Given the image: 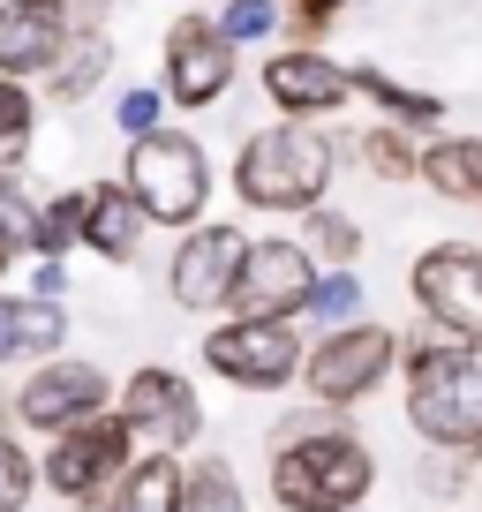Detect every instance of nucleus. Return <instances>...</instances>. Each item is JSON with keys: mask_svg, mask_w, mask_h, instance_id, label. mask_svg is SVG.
I'll use <instances>...</instances> for the list:
<instances>
[{"mask_svg": "<svg viewBox=\"0 0 482 512\" xmlns=\"http://www.w3.org/2000/svg\"><path fill=\"white\" fill-rule=\"evenodd\" d=\"M332 166H339L332 136H324L317 121H287V113H279L272 128L241 136L234 196L249 211H317L324 189H332Z\"/></svg>", "mask_w": 482, "mask_h": 512, "instance_id": "obj_1", "label": "nucleus"}, {"mask_svg": "<svg viewBox=\"0 0 482 512\" xmlns=\"http://www.w3.org/2000/svg\"><path fill=\"white\" fill-rule=\"evenodd\" d=\"M407 422L445 452H482V362L445 339H407Z\"/></svg>", "mask_w": 482, "mask_h": 512, "instance_id": "obj_2", "label": "nucleus"}, {"mask_svg": "<svg viewBox=\"0 0 482 512\" xmlns=\"http://www.w3.org/2000/svg\"><path fill=\"white\" fill-rule=\"evenodd\" d=\"M370 482H377L370 445L347 437V430H332V422L287 437V445L272 452V497L287 512H354L370 497Z\"/></svg>", "mask_w": 482, "mask_h": 512, "instance_id": "obj_3", "label": "nucleus"}, {"mask_svg": "<svg viewBox=\"0 0 482 512\" xmlns=\"http://www.w3.org/2000/svg\"><path fill=\"white\" fill-rule=\"evenodd\" d=\"M121 181L136 189V204H144L151 226H174V234L204 226V204H211V159H204V144H196V136H181V128L129 136V166H121Z\"/></svg>", "mask_w": 482, "mask_h": 512, "instance_id": "obj_4", "label": "nucleus"}, {"mask_svg": "<svg viewBox=\"0 0 482 512\" xmlns=\"http://www.w3.org/2000/svg\"><path fill=\"white\" fill-rule=\"evenodd\" d=\"M392 362H400V332L370 324V317L362 324L347 317L302 354V384H309V400H324V407H354L362 392H377L392 377Z\"/></svg>", "mask_w": 482, "mask_h": 512, "instance_id": "obj_5", "label": "nucleus"}, {"mask_svg": "<svg viewBox=\"0 0 482 512\" xmlns=\"http://www.w3.org/2000/svg\"><path fill=\"white\" fill-rule=\"evenodd\" d=\"M129 452H136V430L106 407V415H83L68 430H53V452L38 460V475H46L53 497H106L129 475Z\"/></svg>", "mask_w": 482, "mask_h": 512, "instance_id": "obj_6", "label": "nucleus"}, {"mask_svg": "<svg viewBox=\"0 0 482 512\" xmlns=\"http://www.w3.org/2000/svg\"><path fill=\"white\" fill-rule=\"evenodd\" d=\"M211 377L241 384V392H279V384L302 369V324L294 317H226L204 339Z\"/></svg>", "mask_w": 482, "mask_h": 512, "instance_id": "obj_7", "label": "nucleus"}, {"mask_svg": "<svg viewBox=\"0 0 482 512\" xmlns=\"http://www.w3.org/2000/svg\"><path fill=\"white\" fill-rule=\"evenodd\" d=\"M407 287H415V309L430 324H445L452 339L482 347V249H467V241H437V249L415 256Z\"/></svg>", "mask_w": 482, "mask_h": 512, "instance_id": "obj_8", "label": "nucleus"}, {"mask_svg": "<svg viewBox=\"0 0 482 512\" xmlns=\"http://www.w3.org/2000/svg\"><path fill=\"white\" fill-rule=\"evenodd\" d=\"M241 256H249V241H241V226H189V234L174 241V264H166V294H174V309H189V317H211V309L234 302V279H241Z\"/></svg>", "mask_w": 482, "mask_h": 512, "instance_id": "obj_9", "label": "nucleus"}, {"mask_svg": "<svg viewBox=\"0 0 482 512\" xmlns=\"http://www.w3.org/2000/svg\"><path fill=\"white\" fill-rule=\"evenodd\" d=\"M309 279H317V249H309V241H287V234L249 241L226 309H234V317H302Z\"/></svg>", "mask_w": 482, "mask_h": 512, "instance_id": "obj_10", "label": "nucleus"}, {"mask_svg": "<svg viewBox=\"0 0 482 512\" xmlns=\"http://www.w3.org/2000/svg\"><path fill=\"white\" fill-rule=\"evenodd\" d=\"M113 415L129 422L136 437H144L151 452H181L196 445V430H204V407H196V384L181 377V369H136L121 392H113Z\"/></svg>", "mask_w": 482, "mask_h": 512, "instance_id": "obj_11", "label": "nucleus"}, {"mask_svg": "<svg viewBox=\"0 0 482 512\" xmlns=\"http://www.w3.org/2000/svg\"><path fill=\"white\" fill-rule=\"evenodd\" d=\"M113 407V384L98 362H83V354H46L38 362V377L16 392V422H31V430H68V422L83 415H106Z\"/></svg>", "mask_w": 482, "mask_h": 512, "instance_id": "obj_12", "label": "nucleus"}, {"mask_svg": "<svg viewBox=\"0 0 482 512\" xmlns=\"http://www.w3.org/2000/svg\"><path fill=\"white\" fill-rule=\"evenodd\" d=\"M234 61H241V53L219 38L211 16H174V23H166V98H174L181 113L219 106L226 83H234Z\"/></svg>", "mask_w": 482, "mask_h": 512, "instance_id": "obj_13", "label": "nucleus"}, {"mask_svg": "<svg viewBox=\"0 0 482 512\" xmlns=\"http://www.w3.org/2000/svg\"><path fill=\"white\" fill-rule=\"evenodd\" d=\"M264 98H272L287 121H324L354 98V68H339L332 53L317 46H287L264 61Z\"/></svg>", "mask_w": 482, "mask_h": 512, "instance_id": "obj_14", "label": "nucleus"}, {"mask_svg": "<svg viewBox=\"0 0 482 512\" xmlns=\"http://www.w3.org/2000/svg\"><path fill=\"white\" fill-rule=\"evenodd\" d=\"M68 31H76V16H68V0H0V76H46L53 61H61Z\"/></svg>", "mask_w": 482, "mask_h": 512, "instance_id": "obj_15", "label": "nucleus"}, {"mask_svg": "<svg viewBox=\"0 0 482 512\" xmlns=\"http://www.w3.org/2000/svg\"><path fill=\"white\" fill-rule=\"evenodd\" d=\"M144 204H136L129 181H98L91 189V211H83V249H98L106 264H129L144 249Z\"/></svg>", "mask_w": 482, "mask_h": 512, "instance_id": "obj_16", "label": "nucleus"}, {"mask_svg": "<svg viewBox=\"0 0 482 512\" xmlns=\"http://www.w3.org/2000/svg\"><path fill=\"white\" fill-rule=\"evenodd\" d=\"M68 339V309L46 294H0V369L31 362V354H61Z\"/></svg>", "mask_w": 482, "mask_h": 512, "instance_id": "obj_17", "label": "nucleus"}, {"mask_svg": "<svg viewBox=\"0 0 482 512\" xmlns=\"http://www.w3.org/2000/svg\"><path fill=\"white\" fill-rule=\"evenodd\" d=\"M106 68H113L106 23H98V16H76V31H68L61 61L46 68V83H53V98H61V106H76V98H91L98 83H106Z\"/></svg>", "mask_w": 482, "mask_h": 512, "instance_id": "obj_18", "label": "nucleus"}, {"mask_svg": "<svg viewBox=\"0 0 482 512\" xmlns=\"http://www.w3.org/2000/svg\"><path fill=\"white\" fill-rule=\"evenodd\" d=\"M422 189H437L445 204H482V136L422 144Z\"/></svg>", "mask_w": 482, "mask_h": 512, "instance_id": "obj_19", "label": "nucleus"}, {"mask_svg": "<svg viewBox=\"0 0 482 512\" xmlns=\"http://www.w3.org/2000/svg\"><path fill=\"white\" fill-rule=\"evenodd\" d=\"M98 512H181V452H151L106 490Z\"/></svg>", "mask_w": 482, "mask_h": 512, "instance_id": "obj_20", "label": "nucleus"}, {"mask_svg": "<svg viewBox=\"0 0 482 512\" xmlns=\"http://www.w3.org/2000/svg\"><path fill=\"white\" fill-rule=\"evenodd\" d=\"M354 98H377L385 121H400V128H445V98H430V91H415V83L385 76L377 61L354 68Z\"/></svg>", "mask_w": 482, "mask_h": 512, "instance_id": "obj_21", "label": "nucleus"}, {"mask_svg": "<svg viewBox=\"0 0 482 512\" xmlns=\"http://www.w3.org/2000/svg\"><path fill=\"white\" fill-rule=\"evenodd\" d=\"M347 151L362 166H370L377 181H422V144L407 136L400 121H385V128H362V136H347Z\"/></svg>", "mask_w": 482, "mask_h": 512, "instance_id": "obj_22", "label": "nucleus"}, {"mask_svg": "<svg viewBox=\"0 0 482 512\" xmlns=\"http://www.w3.org/2000/svg\"><path fill=\"white\" fill-rule=\"evenodd\" d=\"M83 211H91V189H61L53 204H38L31 249H38V256H68V249H83Z\"/></svg>", "mask_w": 482, "mask_h": 512, "instance_id": "obj_23", "label": "nucleus"}, {"mask_svg": "<svg viewBox=\"0 0 482 512\" xmlns=\"http://www.w3.org/2000/svg\"><path fill=\"white\" fill-rule=\"evenodd\" d=\"M31 128H38V106L16 76H0V174H16L31 159Z\"/></svg>", "mask_w": 482, "mask_h": 512, "instance_id": "obj_24", "label": "nucleus"}, {"mask_svg": "<svg viewBox=\"0 0 482 512\" xmlns=\"http://www.w3.org/2000/svg\"><path fill=\"white\" fill-rule=\"evenodd\" d=\"M181 512H249V490H241L219 460H196L189 475H181Z\"/></svg>", "mask_w": 482, "mask_h": 512, "instance_id": "obj_25", "label": "nucleus"}, {"mask_svg": "<svg viewBox=\"0 0 482 512\" xmlns=\"http://www.w3.org/2000/svg\"><path fill=\"white\" fill-rule=\"evenodd\" d=\"M354 309H362V279H354V264H332V272H317V279H309V302H302V317L347 324Z\"/></svg>", "mask_w": 482, "mask_h": 512, "instance_id": "obj_26", "label": "nucleus"}, {"mask_svg": "<svg viewBox=\"0 0 482 512\" xmlns=\"http://www.w3.org/2000/svg\"><path fill=\"white\" fill-rule=\"evenodd\" d=\"M211 23H219V38L241 53V46H257V38H272V31H279V0H226Z\"/></svg>", "mask_w": 482, "mask_h": 512, "instance_id": "obj_27", "label": "nucleus"}, {"mask_svg": "<svg viewBox=\"0 0 482 512\" xmlns=\"http://www.w3.org/2000/svg\"><path fill=\"white\" fill-rule=\"evenodd\" d=\"M309 249H317L324 264H354V256H362V226H354L347 211L317 204V211H309Z\"/></svg>", "mask_w": 482, "mask_h": 512, "instance_id": "obj_28", "label": "nucleus"}, {"mask_svg": "<svg viewBox=\"0 0 482 512\" xmlns=\"http://www.w3.org/2000/svg\"><path fill=\"white\" fill-rule=\"evenodd\" d=\"M31 490H38V460L16 445V430L0 422V512H23Z\"/></svg>", "mask_w": 482, "mask_h": 512, "instance_id": "obj_29", "label": "nucleus"}, {"mask_svg": "<svg viewBox=\"0 0 482 512\" xmlns=\"http://www.w3.org/2000/svg\"><path fill=\"white\" fill-rule=\"evenodd\" d=\"M166 106H174L166 83H136V91L113 98V128H121V136H151V128H166Z\"/></svg>", "mask_w": 482, "mask_h": 512, "instance_id": "obj_30", "label": "nucleus"}, {"mask_svg": "<svg viewBox=\"0 0 482 512\" xmlns=\"http://www.w3.org/2000/svg\"><path fill=\"white\" fill-rule=\"evenodd\" d=\"M31 226H38V204L16 189V181H0V249H8V256L31 249Z\"/></svg>", "mask_w": 482, "mask_h": 512, "instance_id": "obj_31", "label": "nucleus"}, {"mask_svg": "<svg viewBox=\"0 0 482 512\" xmlns=\"http://www.w3.org/2000/svg\"><path fill=\"white\" fill-rule=\"evenodd\" d=\"M339 16H347V0H279V23H287L302 46H309V38H324Z\"/></svg>", "mask_w": 482, "mask_h": 512, "instance_id": "obj_32", "label": "nucleus"}, {"mask_svg": "<svg viewBox=\"0 0 482 512\" xmlns=\"http://www.w3.org/2000/svg\"><path fill=\"white\" fill-rule=\"evenodd\" d=\"M31 294L61 302V294H68V256H38V272H31Z\"/></svg>", "mask_w": 482, "mask_h": 512, "instance_id": "obj_33", "label": "nucleus"}, {"mask_svg": "<svg viewBox=\"0 0 482 512\" xmlns=\"http://www.w3.org/2000/svg\"><path fill=\"white\" fill-rule=\"evenodd\" d=\"M0 279H8V249H0Z\"/></svg>", "mask_w": 482, "mask_h": 512, "instance_id": "obj_34", "label": "nucleus"}, {"mask_svg": "<svg viewBox=\"0 0 482 512\" xmlns=\"http://www.w3.org/2000/svg\"><path fill=\"white\" fill-rule=\"evenodd\" d=\"M354 512H362V505H354Z\"/></svg>", "mask_w": 482, "mask_h": 512, "instance_id": "obj_35", "label": "nucleus"}]
</instances>
